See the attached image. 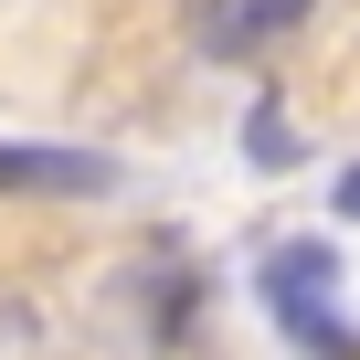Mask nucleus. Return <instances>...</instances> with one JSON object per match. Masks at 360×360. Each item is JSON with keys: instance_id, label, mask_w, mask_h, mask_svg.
<instances>
[{"instance_id": "1", "label": "nucleus", "mask_w": 360, "mask_h": 360, "mask_svg": "<svg viewBox=\"0 0 360 360\" xmlns=\"http://www.w3.org/2000/svg\"><path fill=\"white\" fill-rule=\"evenodd\" d=\"M328 286H339L328 244H276V255H265V307H276V328H286V339H307L318 360H349V328H339Z\"/></svg>"}, {"instance_id": "2", "label": "nucleus", "mask_w": 360, "mask_h": 360, "mask_svg": "<svg viewBox=\"0 0 360 360\" xmlns=\"http://www.w3.org/2000/svg\"><path fill=\"white\" fill-rule=\"evenodd\" d=\"M0 191L11 202H96V191H117V159H96V148H11L0 138Z\"/></svg>"}, {"instance_id": "3", "label": "nucleus", "mask_w": 360, "mask_h": 360, "mask_svg": "<svg viewBox=\"0 0 360 360\" xmlns=\"http://www.w3.org/2000/svg\"><path fill=\"white\" fill-rule=\"evenodd\" d=\"M286 22H307V0H202V43L223 53V64H244V53H265Z\"/></svg>"}, {"instance_id": "4", "label": "nucleus", "mask_w": 360, "mask_h": 360, "mask_svg": "<svg viewBox=\"0 0 360 360\" xmlns=\"http://www.w3.org/2000/svg\"><path fill=\"white\" fill-rule=\"evenodd\" d=\"M339 212H349V223H360V169H349V180H339Z\"/></svg>"}]
</instances>
